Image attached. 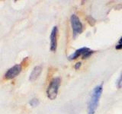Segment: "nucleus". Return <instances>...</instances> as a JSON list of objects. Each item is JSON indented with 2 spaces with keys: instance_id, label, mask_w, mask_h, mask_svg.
<instances>
[{
  "instance_id": "f257e3e1",
  "label": "nucleus",
  "mask_w": 122,
  "mask_h": 114,
  "mask_svg": "<svg viewBox=\"0 0 122 114\" xmlns=\"http://www.w3.org/2000/svg\"><path fill=\"white\" fill-rule=\"evenodd\" d=\"M102 90H103V83H102L99 85H97L94 88L89 103V106H88V114L95 113V110H96L98 107V101L102 94Z\"/></svg>"
},
{
  "instance_id": "f03ea898",
  "label": "nucleus",
  "mask_w": 122,
  "mask_h": 114,
  "mask_svg": "<svg viewBox=\"0 0 122 114\" xmlns=\"http://www.w3.org/2000/svg\"><path fill=\"white\" fill-rule=\"evenodd\" d=\"M60 85V78H54L50 82V85L47 90V94L50 100H54V99H56L57 94H58Z\"/></svg>"
},
{
  "instance_id": "7ed1b4c3",
  "label": "nucleus",
  "mask_w": 122,
  "mask_h": 114,
  "mask_svg": "<svg viewBox=\"0 0 122 114\" xmlns=\"http://www.w3.org/2000/svg\"><path fill=\"white\" fill-rule=\"evenodd\" d=\"M70 22L72 28V33H73V37H76L78 34L82 32V24L78 16L76 14H72L71 16Z\"/></svg>"
},
{
  "instance_id": "20e7f679",
  "label": "nucleus",
  "mask_w": 122,
  "mask_h": 114,
  "mask_svg": "<svg viewBox=\"0 0 122 114\" xmlns=\"http://www.w3.org/2000/svg\"><path fill=\"white\" fill-rule=\"evenodd\" d=\"M21 70H22L21 65L20 64L15 65L14 66L10 68L9 69L6 71V73L5 74V78L6 80H11L14 78L21 73Z\"/></svg>"
},
{
  "instance_id": "39448f33",
  "label": "nucleus",
  "mask_w": 122,
  "mask_h": 114,
  "mask_svg": "<svg viewBox=\"0 0 122 114\" xmlns=\"http://www.w3.org/2000/svg\"><path fill=\"white\" fill-rule=\"evenodd\" d=\"M57 33H58V28L56 26H54L53 28L50 39H51V50L52 52H55L57 47Z\"/></svg>"
},
{
  "instance_id": "423d86ee",
  "label": "nucleus",
  "mask_w": 122,
  "mask_h": 114,
  "mask_svg": "<svg viewBox=\"0 0 122 114\" xmlns=\"http://www.w3.org/2000/svg\"><path fill=\"white\" fill-rule=\"evenodd\" d=\"M41 71H42V67L41 66H35L34 68V69L32 70L31 73H30V75L29 80L30 81H34L40 76Z\"/></svg>"
},
{
  "instance_id": "0eeeda50",
  "label": "nucleus",
  "mask_w": 122,
  "mask_h": 114,
  "mask_svg": "<svg viewBox=\"0 0 122 114\" xmlns=\"http://www.w3.org/2000/svg\"><path fill=\"white\" fill-rule=\"evenodd\" d=\"M89 48H87V47H82V48H80L79 49H77L76 52H74L73 53H72V55H70V56L68 57V59H70V60H73V59H77L79 56H82L83 55V53L86 52L87 50H89Z\"/></svg>"
},
{
  "instance_id": "6e6552de",
  "label": "nucleus",
  "mask_w": 122,
  "mask_h": 114,
  "mask_svg": "<svg viewBox=\"0 0 122 114\" xmlns=\"http://www.w3.org/2000/svg\"><path fill=\"white\" fill-rule=\"evenodd\" d=\"M94 52V51L92 50H90V49H89V50H87L86 52H85L83 53L82 55V59H87L89 58V57H90L92 56V54Z\"/></svg>"
},
{
  "instance_id": "1a4fd4ad",
  "label": "nucleus",
  "mask_w": 122,
  "mask_h": 114,
  "mask_svg": "<svg viewBox=\"0 0 122 114\" xmlns=\"http://www.w3.org/2000/svg\"><path fill=\"white\" fill-rule=\"evenodd\" d=\"M29 104L31 106H36L39 104V100H38V99H37V98H33L32 100H30Z\"/></svg>"
},
{
  "instance_id": "9d476101",
  "label": "nucleus",
  "mask_w": 122,
  "mask_h": 114,
  "mask_svg": "<svg viewBox=\"0 0 122 114\" xmlns=\"http://www.w3.org/2000/svg\"><path fill=\"white\" fill-rule=\"evenodd\" d=\"M117 86L118 88H121V87H122V73L121 74L119 78L117 79Z\"/></svg>"
},
{
  "instance_id": "9b49d317",
  "label": "nucleus",
  "mask_w": 122,
  "mask_h": 114,
  "mask_svg": "<svg viewBox=\"0 0 122 114\" xmlns=\"http://www.w3.org/2000/svg\"><path fill=\"white\" fill-rule=\"evenodd\" d=\"M87 20L89 21V24L92 26V25H94L95 24V19H93V18L92 17H91V16H89L87 18Z\"/></svg>"
},
{
  "instance_id": "f8f14e48",
  "label": "nucleus",
  "mask_w": 122,
  "mask_h": 114,
  "mask_svg": "<svg viewBox=\"0 0 122 114\" xmlns=\"http://www.w3.org/2000/svg\"><path fill=\"white\" fill-rule=\"evenodd\" d=\"M115 49H122V43H119L118 44H117L116 47H115Z\"/></svg>"
},
{
  "instance_id": "ddd939ff",
  "label": "nucleus",
  "mask_w": 122,
  "mask_h": 114,
  "mask_svg": "<svg viewBox=\"0 0 122 114\" xmlns=\"http://www.w3.org/2000/svg\"><path fill=\"white\" fill-rule=\"evenodd\" d=\"M81 62H77V63H76V65H75V68H76V69H78V68L80 67V66H81Z\"/></svg>"
},
{
  "instance_id": "4468645a",
  "label": "nucleus",
  "mask_w": 122,
  "mask_h": 114,
  "mask_svg": "<svg viewBox=\"0 0 122 114\" xmlns=\"http://www.w3.org/2000/svg\"><path fill=\"white\" fill-rule=\"evenodd\" d=\"M119 43H122V37H121V38L120 39V41H119Z\"/></svg>"
}]
</instances>
